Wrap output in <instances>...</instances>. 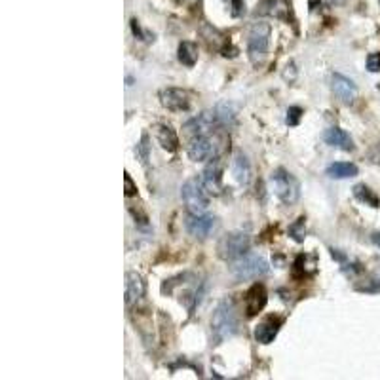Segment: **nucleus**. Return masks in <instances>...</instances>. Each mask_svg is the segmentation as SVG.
Segmentation results:
<instances>
[{
	"mask_svg": "<svg viewBox=\"0 0 380 380\" xmlns=\"http://www.w3.org/2000/svg\"><path fill=\"white\" fill-rule=\"evenodd\" d=\"M185 227H187L188 234L194 238L206 240L207 236L211 234V230L215 228V217L213 215H196V213H187L185 217Z\"/></svg>",
	"mask_w": 380,
	"mask_h": 380,
	"instance_id": "nucleus-8",
	"label": "nucleus"
},
{
	"mask_svg": "<svg viewBox=\"0 0 380 380\" xmlns=\"http://www.w3.org/2000/svg\"><path fill=\"white\" fill-rule=\"evenodd\" d=\"M181 198L185 202L188 213L202 215L206 213L207 207H209V192H207L202 177H190L185 181L181 187Z\"/></svg>",
	"mask_w": 380,
	"mask_h": 380,
	"instance_id": "nucleus-2",
	"label": "nucleus"
},
{
	"mask_svg": "<svg viewBox=\"0 0 380 380\" xmlns=\"http://www.w3.org/2000/svg\"><path fill=\"white\" fill-rule=\"evenodd\" d=\"M266 289H264V285L262 283H255L249 291L245 293V312L247 316L251 318V316H257V314L264 308V304H266Z\"/></svg>",
	"mask_w": 380,
	"mask_h": 380,
	"instance_id": "nucleus-14",
	"label": "nucleus"
},
{
	"mask_svg": "<svg viewBox=\"0 0 380 380\" xmlns=\"http://www.w3.org/2000/svg\"><path fill=\"white\" fill-rule=\"evenodd\" d=\"M270 34H272V29L264 21H259V23H255L253 27L249 29V34H247V55H249L251 63L259 65L260 61L266 57L268 46H270Z\"/></svg>",
	"mask_w": 380,
	"mask_h": 380,
	"instance_id": "nucleus-5",
	"label": "nucleus"
},
{
	"mask_svg": "<svg viewBox=\"0 0 380 380\" xmlns=\"http://www.w3.org/2000/svg\"><path fill=\"white\" fill-rule=\"evenodd\" d=\"M300 116H302V108L300 107H289V110H287V126H297L300 120Z\"/></svg>",
	"mask_w": 380,
	"mask_h": 380,
	"instance_id": "nucleus-25",
	"label": "nucleus"
},
{
	"mask_svg": "<svg viewBox=\"0 0 380 380\" xmlns=\"http://www.w3.org/2000/svg\"><path fill=\"white\" fill-rule=\"evenodd\" d=\"M323 141H325L329 147H334L339 148V150H344V152L353 150V139L342 127H329V129H325Z\"/></svg>",
	"mask_w": 380,
	"mask_h": 380,
	"instance_id": "nucleus-16",
	"label": "nucleus"
},
{
	"mask_svg": "<svg viewBox=\"0 0 380 380\" xmlns=\"http://www.w3.org/2000/svg\"><path fill=\"white\" fill-rule=\"evenodd\" d=\"M270 266L268 260L262 255L255 253H245L243 257L236 259L230 266V272L238 281H247V280H259L262 276H266Z\"/></svg>",
	"mask_w": 380,
	"mask_h": 380,
	"instance_id": "nucleus-4",
	"label": "nucleus"
},
{
	"mask_svg": "<svg viewBox=\"0 0 380 380\" xmlns=\"http://www.w3.org/2000/svg\"><path fill=\"white\" fill-rule=\"evenodd\" d=\"M148 150H150V147H148V135H143L141 143L135 147V154H137V158H139L145 166H147V162H148Z\"/></svg>",
	"mask_w": 380,
	"mask_h": 380,
	"instance_id": "nucleus-24",
	"label": "nucleus"
},
{
	"mask_svg": "<svg viewBox=\"0 0 380 380\" xmlns=\"http://www.w3.org/2000/svg\"><path fill=\"white\" fill-rule=\"evenodd\" d=\"M283 323L281 318H266L264 321H260L259 325L255 327V339L260 344H270L278 333H280V327Z\"/></svg>",
	"mask_w": 380,
	"mask_h": 380,
	"instance_id": "nucleus-15",
	"label": "nucleus"
},
{
	"mask_svg": "<svg viewBox=\"0 0 380 380\" xmlns=\"http://www.w3.org/2000/svg\"><path fill=\"white\" fill-rule=\"evenodd\" d=\"M213 114H215V118H217V122H219V126H222V127H230V126H234V122H236V107H234V103H230V101H220V103H217Z\"/></svg>",
	"mask_w": 380,
	"mask_h": 380,
	"instance_id": "nucleus-19",
	"label": "nucleus"
},
{
	"mask_svg": "<svg viewBox=\"0 0 380 380\" xmlns=\"http://www.w3.org/2000/svg\"><path fill=\"white\" fill-rule=\"evenodd\" d=\"M147 285L141 278V274L137 272H127L126 274V306L129 308L131 304H135L137 300H141L145 297Z\"/></svg>",
	"mask_w": 380,
	"mask_h": 380,
	"instance_id": "nucleus-13",
	"label": "nucleus"
},
{
	"mask_svg": "<svg viewBox=\"0 0 380 380\" xmlns=\"http://www.w3.org/2000/svg\"><path fill=\"white\" fill-rule=\"evenodd\" d=\"M156 137H158V143L162 145V148H166L167 152H175L179 148V137H177L175 129L171 126H166V124L158 126Z\"/></svg>",
	"mask_w": 380,
	"mask_h": 380,
	"instance_id": "nucleus-20",
	"label": "nucleus"
},
{
	"mask_svg": "<svg viewBox=\"0 0 380 380\" xmlns=\"http://www.w3.org/2000/svg\"><path fill=\"white\" fill-rule=\"evenodd\" d=\"M162 105L171 113H188L190 110V99L188 94L179 87H166L160 92Z\"/></svg>",
	"mask_w": 380,
	"mask_h": 380,
	"instance_id": "nucleus-9",
	"label": "nucleus"
},
{
	"mask_svg": "<svg viewBox=\"0 0 380 380\" xmlns=\"http://www.w3.org/2000/svg\"><path fill=\"white\" fill-rule=\"evenodd\" d=\"M232 173L240 187H247L251 183L253 171H251V164H249V160H247V156L243 152H236L232 156Z\"/></svg>",
	"mask_w": 380,
	"mask_h": 380,
	"instance_id": "nucleus-17",
	"label": "nucleus"
},
{
	"mask_svg": "<svg viewBox=\"0 0 380 380\" xmlns=\"http://www.w3.org/2000/svg\"><path fill=\"white\" fill-rule=\"evenodd\" d=\"M126 196H133V194H137V187L133 185V181H131V177H129V173H126Z\"/></svg>",
	"mask_w": 380,
	"mask_h": 380,
	"instance_id": "nucleus-27",
	"label": "nucleus"
},
{
	"mask_svg": "<svg viewBox=\"0 0 380 380\" xmlns=\"http://www.w3.org/2000/svg\"><path fill=\"white\" fill-rule=\"evenodd\" d=\"M327 177L331 179H352L360 173V169L355 164H350V162H334L325 169Z\"/></svg>",
	"mask_w": 380,
	"mask_h": 380,
	"instance_id": "nucleus-18",
	"label": "nucleus"
},
{
	"mask_svg": "<svg viewBox=\"0 0 380 380\" xmlns=\"http://www.w3.org/2000/svg\"><path fill=\"white\" fill-rule=\"evenodd\" d=\"M304 234H306V219L300 217V219H297L293 225L289 227V236H291L295 241H304V238H306Z\"/></svg>",
	"mask_w": 380,
	"mask_h": 380,
	"instance_id": "nucleus-23",
	"label": "nucleus"
},
{
	"mask_svg": "<svg viewBox=\"0 0 380 380\" xmlns=\"http://www.w3.org/2000/svg\"><path fill=\"white\" fill-rule=\"evenodd\" d=\"M251 247V238L245 232H230L219 241V255L225 260H236L243 257Z\"/></svg>",
	"mask_w": 380,
	"mask_h": 380,
	"instance_id": "nucleus-6",
	"label": "nucleus"
},
{
	"mask_svg": "<svg viewBox=\"0 0 380 380\" xmlns=\"http://www.w3.org/2000/svg\"><path fill=\"white\" fill-rule=\"evenodd\" d=\"M188 158L194 162H206L213 160L219 156V141L213 135H198L190 139L188 145Z\"/></svg>",
	"mask_w": 380,
	"mask_h": 380,
	"instance_id": "nucleus-7",
	"label": "nucleus"
},
{
	"mask_svg": "<svg viewBox=\"0 0 380 380\" xmlns=\"http://www.w3.org/2000/svg\"><path fill=\"white\" fill-rule=\"evenodd\" d=\"M353 196L360 202H363L365 206H371V207L380 206L378 196H376L369 187H365V185H355V187H353Z\"/></svg>",
	"mask_w": 380,
	"mask_h": 380,
	"instance_id": "nucleus-22",
	"label": "nucleus"
},
{
	"mask_svg": "<svg viewBox=\"0 0 380 380\" xmlns=\"http://www.w3.org/2000/svg\"><path fill=\"white\" fill-rule=\"evenodd\" d=\"M219 126V122L215 118L213 113H202L194 116L185 124V129L190 137H198V135H209L213 133V129Z\"/></svg>",
	"mask_w": 380,
	"mask_h": 380,
	"instance_id": "nucleus-10",
	"label": "nucleus"
},
{
	"mask_svg": "<svg viewBox=\"0 0 380 380\" xmlns=\"http://www.w3.org/2000/svg\"><path fill=\"white\" fill-rule=\"evenodd\" d=\"M179 61L187 67H194L198 61V48L194 42H181L179 44Z\"/></svg>",
	"mask_w": 380,
	"mask_h": 380,
	"instance_id": "nucleus-21",
	"label": "nucleus"
},
{
	"mask_svg": "<svg viewBox=\"0 0 380 380\" xmlns=\"http://www.w3.org/2000/svg\"><path fill=\"white\" fill-rule=\"evenodd\" d=\"M220 173H222V166H220V160L217 156L207 164V167L202 173V181H204L209 194H220V190H222V175Z\"/></svg>",
	"mask_w": 380,
	"mask_h": 380,
	"instance_id": "nucleus-12",
	"label": "nucleus"
},
{
	"mask_svg": "<svg viewBox=\"0 0 380 380\" xmlns=\"http://www.w3.org/2000/svg\"><path fill=\"white\" fill-rule=\"evenodd\" d=\"M331 90H333V94L337 95L342 103H346V105L353 103L355 95H357V86L353 84L352 78H348V76H344V74H340V73H334L333 76H331Z\"/></svg>",
	"mask_w": 380,
	"mask_h": 380,
	"instance_id": "nucleus-11",
	"label": "nucleus"
},
{
	"mask_svg": "<svg viewBox=\"0 0 380 380\" xmlns=\"http://www.w3.org/2000/svg\"><path fill=\"white\" fill-rule=\"evenodd\" d=\"M373 241H374V243H376V245L380 247V232L373 234Z\"/></svg>",
	"mask_w": 380,
	"mask_h": 380,
	"instance_id": "nucleus-28",
	"label": "nucleus"
},
{
	"mask_svg": "<svg viewBox=\"0 0 380 380\" xmlns=\"http://www.w3.org/2000/svg\"><path fill=\"white\" fill-rule=\"evenodd\" d=\"M367 69L371 73H380V54H371L367 57Z\"/></svg>",
	"mask_w": 380,
	"mask_h": 380,
	"instance_id": "nucleus-26",
	"label": "nucleus"
},
{
	"mask_svg": "<svg viewBox=\"0 0 380 380\" xmlns=\"http://www.w3.org/2000/svg\"><path fill=\"white\" fill-rule=\"evenodd\" d=\"M238 333V314L230 299L220 300L211 316V337L215 344H222Z\"/></svg>",
	"mask_w": 380,
	"mask_h": 380,
	"instance_id": "nucleus-1",
	"label": "nucleus"
},
{
	"mask_svg": "<svg viewBox=\"0 0 380 380\" xmlns=\"http://www.w3.org/2000/svg\"><path fill=\"white\" fill-rule=\"evenodd\" d=\"M270 188L283 204L291 206L300 198V183L293 173H289L283 167H278L270 173Z\"/></svg>",
	"mask_w": 380,
	"mask_h": 380,
	"instance_id": "nucleus-3",
	"label": "nucleus"
}]
</instances>
